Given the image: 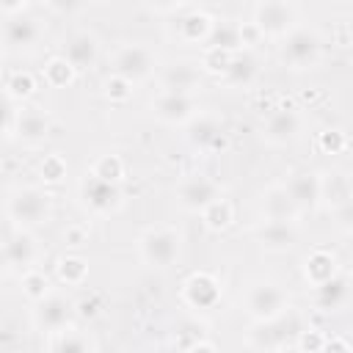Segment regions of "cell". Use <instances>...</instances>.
<instances>
[{"mask_svg":"<svg viewBox=\"0 0 353 353\" xmlns=\"http://www.w3.org/2000/svg\"><path fill=\"white\" fill-rule=\"evenodd\" d=\"M254 22L262 36L284 39L290 30H295V8L287 0H262L254 11Z\"/></svg>","mask_w":353,"mask_h":353,"instance_id":"12","label":"cell"},{"mask_svg":"<svg viewBox=\"0 0 353 353\" xmlns=\"http://www.w3.org/2000/svg\"><path fill=\"white\" fill-rule=\"evenodd\" d=\"M201 83V66L193 61H171L160 72V88L163 91H176V94H193Z\"/></svg>","mask_w":353,"mask_h":353,"instance_id":"18","label":"cell"},{"mask_svg":"<svg viewBox=\"0 0 353 353\" xmlns=\"http://www.w3.org/2000/svg\"><path fill=\"white\" fill-rule=\"evenodd\" d=\"M325 350H353V342H347V339H342V336H328L325 339Z\"/></svg>","mask_w":353,"mask_h":353,"instance_id":"48","label":"cell"},{"mask_svg":"<svg viewBox=\"0 0 353 353\" xmlns=\"http://www.w3.org/2000/svg\"><path fill=\"white\" fill-rule=\"evenodd\" d=\"M36 94V77L28 69H14L6 74V97L14 102H25Z\"/></svg>","mask_w":353,"mask_h":353,"instance_id":"33","label":"cell"},{"mask_svg":"<svg viewBox=\"0 0 353 353\" xmlns=\"http://www.w3.org/2000/svg\"><path fill=\"white\" fill-rule=\"evenodd\" d=\"M74 317H77L74 303L66 295L50 292L47 298H41L39 303H33V325L39 331H44V334H52V331H61V328L72 325Z\"/></svg>","mask_w":353,"mask_h":353,"instance_id":"10","label":"cell"},{"mask_svg":"<svg viewBox=\"0 0 353 353\" xmlns=\"http://www.w3.org/2000/svg\"><path fill=\"white\" fill-rule=\"evenodd\" d=\"M132 80H127V77H121V74H116V72H110L105 80H102V94H105V99L108 102H113V105H121V102H127L130 97H132Z\"/></svg>","mask_w":353,"mask_h":353,"instance_id":"37","label":"cell"},{"mask_svg":"<svg viewBox=\"0 0 353 353\" xmlns=\"http://www.w3.org/2000/svg\"><path fill=\"white\" fill-rule=\"evenodd\" d=\"M336 218H339V226L345 232H353V199L345 201L342 207H336Z\"/></svg>","mask_w":353,"mask_h":353,"instance_id":"46","label":"cell"},{"mask_svg":"<svg viewBox=\"0 0 353 353\" xmlns=\"http://www.w3.org/2000/svg\"><path fill=\"white\" fill-rule=\"evenodd\" d=\"M152 113L163 124H188L199 116L193 94H176V91H160L152 99Z\"/></svg>","mask_w":353,"mask_h":353,"instance_id":"14","label":"cell"},{"mask_svg":"<svg viewBox=\"0 0 353 353\" xmlns=\"http://www.w3.org/2000/svg\"><path fill=\"white\" fill-rule=\"evenodd\" d=\"M240 39H243V47H254L259 39H262V30L256 28V22H243L240 25Z\"/></svg>","mask_w":353,"mask_h":353,"instance_id":"45","label":"cell"},{"mask_svg":"<svg viewBox=\"0 0 353 353\" xmlns=\"http://www.w3.org/2000/svg\"><path fill=\"white\" fill-rule=\"evenodd\" d=\"M55 276L66 287H80L88 279V262L83 256H77V254H66V256H61L55 262Z\"/></svg>","mask_w":353,"mask_h":353,"instance_id":"30","label":"cell"},{"mask_svg":"<svg viewBox=\"0 0 353 353\" xmlns=\"http://www.w3.org/2000/svg\"><path fill=\"white\" fill-rule=\"evenodd\" d=\"M232 50H223V47H201V61H199V66H201V72H207V74H215V77H223V72L229 69V63H232Z\"/></svg>","mask_w":353,"mask_h":353,"instance_id":"35","label":"cell"},{"mask_svg":"<svg viewBox=\"0 0 353 353\" xmlns=\"http://www.w3.org/2000/svg\"><path fill=\"white\" fill-rule=\"evenodd\" d=\"M74 77H77V69L66 55H52L41 69V80L50 88H66L74 83Z\"/></svg>","mask_w":353,"mask_h":353,"instance_id":"28","label":"cell"},{"mask_svg":"<svg viewBox=\"0 0 353 353\" xmlns=\"http://www.w3.org/2000/svg\"><path fill=\"white\" fill-rule=\"evenodd\" d=\"M212 25L215 19L207 14V11H188L176 19V39L185 41V44H204L207 36L212 33Z\"/></svg>","mask_w":353,"mask_h":353,"instance_id":"24","label":"cell"},{"mask_svg":"<svg viewBox=\"0 0 353 353\" xmlns=\"http://www.w3.org/2000/svg\"><path fill=\"white\" fill-rule=\"evenodd\" d=\"M143 3H146V8L154 11V14H171V11H176V8H182L188 0H143Z\"/></svg>","mask_w":353,"mask_h":353,"instance_id":"44","label":"cell"},{"mask_svg":"<svg viewBox=\"0 0 353 353\" xmlns=\"http://www.w3.org/2000/svg\"><path fill=\"white\" fill-rule=\"evenodd\" d=\"M201 221H204V229L207 232H226L229 226H232V221H234V204L229 201V199H215L204 212H201Z\"/></svg>","mask_w":353,"mask_h":353,"instance_id":"32","label":"cell"},{"mask_svg":"<svg viewBox=\"0 0 353 353\" xmlns=\"http://www.w3.org/2000/svg\"><path fill=\"white\" fill-rule=\"evenodd\" d=\"M284 188L301 212H312L323 201V176L317 171H295L287 176Z\"/></svg>","mask_w":353,"mask_h":353,"instance_id":"16","label":"cell"},{"mask_svg":"<svg viewBox=\"0 0 353 353\" xmlns=\"http://www.w3.org/2000/svg\"><path fill=\"white\" fill-rule=\"evenodd\" d=\"M88 6V0H47V8L61 14V17H69V14H77Z\"/></svg>","mask_w":353,"mask_h":353,"instance_id":"42","label":"cell"},{"mask_svg":"<svg viewBox=\"0 0 353 353\" xmlns=\"http://www.w3.org/2000/svg\"><path fill=\"white\" fill-rule=\"evenodd\" d=\"M44 36V28L36 17H28V14H14L6 19V28H3V44H6V52H30Z\"/></svg>","mask_w":353,"mask_h":353,"instance_id":"13","label":"cell"},{"mask_svg":"<svg viewBox=\"0 0 353 353\" xmlns=\"http://www.w3.org/2000/svg\"><path fill=\"white\" fill-rule=\"evenodd\" d=\"M39 256H41V248H39L36 237L30 234V229L11 226V232L6 234V243H3L6 273H25V270L36 268Z\"/></svg>","mask_w":353,"mask_h":353,"instance_id":"6","label":"cell"},{"mask_svg":"<svg viewBox=\"0 0 353 353\" xmlns=\"http://www.w3.org/2000/svg\"><path fill=\"white\" fill-rule=\"evenodd\" d=\"M77 193H80V204H83L91 215H99V218L119 212L121 204H124V190H121V185H119V182H108V179H102V176H97V174H91V171L80 179Z\"/></svg>","mask_w":353,"mask_h":353,"instance_id":"3","label":"cell"},{"mask_svg":"<svg viewBox=\"0 0 353 353\" xmlns=\"http://www.w3.org/2000/svg\"><path fill=\"white\" fill-rule=\"evenodd\" d=\"M47 135H50V119H47V113H41L39 108H25V105L19 102L14 138H19L22 143L36 146V143H41Z\"/></svg>","mask_w":353,"mask_h":353,"instance_id":"19","label":"cell"},{"mask_svg":"<svg viewBox=\"0 0 353 353\" xmlns=\"http://www.w3.org/2000/svg\"><path fill=\"white\" fill-rule=\"evenodd\" d=\"M63 55L74 63L77 72H80V69H88V66H94L97 58H99V41H97V36L88 33V30H77V33H72V36L66 39Z\"/></svg>","mask_w":353,"mask_h":353,"instance_id":"21","label":"cell"},{"mask_svg":"<svg viewBox=\"0 0 353 353\" xmlns=\"http://www.w3.org/2000/svg\"><path fill=\"white\" fill-rule=\"evenodd\" d=\"M91 174H97V176H102L108 182H119L121 185V179L127 174V165H124V160L119 154H99L94 160V165H91Z\"/></svg>","mask_w":353,"mask_h":353,"instance_id":"36","label":"cell"},{"mask_svg":"<svg viewBox=\"0 0 353 353\" xmlns=\"http://www.w3.org/2000/svg\"><path fill=\"white\" fill-rule=\"evenodd\" d=\"M6 215H8V223L17 229L44 226L52 218V196L36 185L14 188L6 201Z\"/></svg>","mask_w":353,"mask_h":353,"instance_id":"1","label":"cell"},{"mask_svg":"<svg viewBox=\"0 0 353 353\" xmlns=\"http://www.w3.org/2000/svg\"><path fill=\"white\" fill-rule=\"evenodd\" d=\"M320 55H323V41H320V36H317L314 30H309V28H295V30H290V33L284 36V41H281V61H284L290 69H295V72L312 69V66L320 61Z\"/></svg>","mask_w":353,"mask_h":353,"instance_id":"5","label":"cell"},{"mask_svg":"<svg viewBox=\"0 0 353 353\" xmlns=\"http://www.w3.org/2000/svg\"><path fill=\"white\" fill-rule=\"evenodd\" d=\"M201 47H223V50H243V39H240V25L229 22V19H215L212 33L207 36V41Z\"/></svg>","mask_w":353,"mask_h":353,"instance_id":"31","label":"cell"},{"mask_svg":"<svg viewBox=\"0 0 353 353\" xmlns=\"http://www.w3.org/2000/svg\"><path fill=\"white\" fill-rule=\"evenodd\" d=\"M256 74H259V58L251 50H237L232 55V63H229V69L223 72L221 80L226 85H232V88H245V85H251L256 80Z\"/></svg>","mask_w":353,"mask_h":353,"instance_id":"23","label":"cell"},{"mask_svg":"<svg viewBox=\"0 0 353 353\" xmlns=\"http://www.w3.org/2000/svg\"><path fill=\"white\" fill-rule=\"evenodd\" d=\"M182 234L174 226H152L138 234V256L143 265L165 270L179 259Z\"/></svg>","mask_w":353,"mask_h":353,"instance_id":"2","label":"cell"},{"mask_svg":"<svg viewBox=\"0 0 353 353\" xmlns=\"http://www.w3.org/2000/svg\"><path fill=\"white\" fill-rule=\"evenodd\" d=\"M221 295H223V287L218 281V276L207 273V270H196L190 273L185 281H182V290H179V298L188 309H196V312H210L221 303Z\"/></svg>","mask_w":353,"mask_h":353,"instance_id":"8","label":"cell"},{"mask_svg":"<svg viewBox=\"0 0 353 353\" xmlns=\"http://www.w3.org/2000/svg\"><path fill=\"white\" fill-rule=\"evenodd\" d=\"M97 347L99 345L85 331H77L74 323L61 331H52L50 342H47V350H52V353H94Z\"/></svg>","mask_w":353,"mask_h":353,"instance_id":"25","label":"cell"},{"mask_svg":"<svg viewBox=\"0 0 353 353\" xmlns=\"http://www.w3.org/2000/svg\"><path fill=\"white\" fill-rule=\"evenodd\" d=\"M188 141L190 146H196L204 154H218L229 149V135L221 124V119L210 116V113H199L196 119L188 121Z\"/></svg>","mask_w":353,"mask_h":353,"instance_id":"11","label":"cell"},{"mask_svg":"<svg viewBox=\"0 0 353 353\" xmlns=\"http://www.w3.org/2000/svg\"><path fill=\"white\" fill-rule=\"evenodd\" d=\"M256 243L270 251V254H281L290 251L298 243V223L295 221H279V218H265L256 229Z\"/></svg>","mask_w":353,"mask_h":353,"instance_id":"17","label":"cell"},{"mask_svg":"<svg viewBox=\"0 0 353 353\" xmlns=\"http://www.w3.org/2000/svg\"><path fill=\"white\" fill-rule=\"evenodd\" d=\"M336 273H339V259H336L334 251H328V248H312V251L303 256V279H306L312 287H317V284L334 279Z\"/></svg>","mask_w":353,"mask_h":353,"instance_id":"22","label":"cell"},{"mask_svg":"<svg viewBox=\"0 0 353 353\" xmlns=\"http://www.w3.org/2000/svg\"><path fill=\"white\" fill-rule=\"evenodd\" d=\"M350 292H353V279L339 270L334 279H328V281L314 287V301H317V306L323 312H336V309H342L347 303Z\"/></svg>","mask_w":353,"mask_h":353,"instance_id":"20","label":"cell"},{"mask_svg":"<svg viewBox=\"0 0 353 353\" xmlns=\"http://www.w3.org/2000/svg\"><path fill=\"white\" fill-rule=\"evenodd\" d=\"M28 6V0H0V8L6 17H14V14H22V8Z\"/></svg>","mask_w":353,"mask_h":353,"instance_id":"47","label":"cell"},{"mask_svg":"<svg viewBox=\"0 0 353 353\" xmlns=\"http://www.w3.org/2000/svg\"><path fill=\"white\" fill-rule=\"evenodd\" d=\"M301 210L295 207L292 196L284 185H273L262 193V218H279V221H298Z\"/></svg>","mask_w":353,"mask_h":353,"instance_id":"26","label":"cell"},{"mask_svg":"<svg viewBox=\"0 0 353 353\" xmlns=\"http://www.w3.org/2000/svg\"><path fill=\"white\" fill-rule=\"evenodd\" d=\"M19 290H22V295H25L30 303H39L41 298L50 295V279H47L39 268H30V270L19 273Z\"/></svg>","mask_w":353,"mask_h":353,"instance_id":"34","label":"cell"},{"mask_svg":"<svg viewBox=\"0 0 353 353\" xmlns=\"http://www.w3.org/2000/svg\"><path fill=\"white\" fill-rule=\"evenodd\" d=\"M88 240V226L85 223H69L63 229V243L66 245H83Z\"/></svg>","mask_w":353,"mask_h":353,"instance_id":"43","label":"cell"},{"mask_svg":"<svg viewBox=\"0 0 353 353\" xmlns=\"http://www.w3.org/2000/svg\"><path fill=\"white\" fill-rule=\"evenodd\" d=\"M66 176V160L61 154H44L39 160V179L44 185H58Z\"/></svg>","mask_w":353,"mask_h":353,"instance_id":"38","label":"cell"},{"mask_svg":"<svg viewBox=\"0 0 353 353\" xmlns=\"http://www.w3.org/2000/svg\"><path fill=\"white\" fill-rule=\"evenodd\" d=\"M154 66H157V58L143 44H124L110 58V72H116V74H121L132 83L149 80L154 74Z\"/></svg>","mask_w":353,"mask_h":353,"instance_id":"7","label":"cell"},{"mask_svg":"<svg viewBox=\"0 0 353 353\" xmlns=\"http://www.w3.org/2000/svg\"><path fill=\"white\" fill-rule=\"evenodd\" d=\"M325 339L328 336L317 328H301L298 339H295V347L303 350V353H320V350H325Z\"/></svg>","mask_w":353,"mask_h":353,"instance_id":"40","label":"cell"},{"mask_svg":"<svg viewBox=\"0 0 353 353\" xmlns=\"http://www.w3.org/2000/svg\"><path fill=\"white\" fill-rule=\"evenodd\" d=\"M171 347L176 350H185V353H199V350H218V345L212 339H207V328L196 320H188L182 323L176 331H174V339H171Z\"/></svg>","mask_w":353,"mask_h":353,"instance_id":"27","label":"cell"},{"mask_svg":"<svg viewBox=\"0 0 353 353\" xmlns=\"http://www.w3.org/2000/svg\"><path fill=\"white\" fill-rule=\"evenodd\" d=\"M223 190L215 179L204 176V174H193V176H185L179 185H176V204L188 212H204L215 199H221Z\"/></svg>","mask_w":353,"mask_h":353,"instance_id":"9","label":"cell"},{"mask_svg":"<svg viewBox=\"0 0 353 353\" xmlns=\"http://www.w3.org/2000/svg\"><path fill=\"white\" fill-rule=\"evenodd\" d=\"M245 312L256 320V323H273L279 317H284L290 312V301L287 292L268 279H259L248 287L245 292Z\"/></svg>","mask_w":353,"mask_h":353,"instance_id":"4","label":"cell"},{"mask_svg":"<svg viewBox=\"0 0 353 353\" xmlns=\"http://www.w3.org/2000/svg\"><path fill=\"white\" fill-rule=\"evenodd\" d=\"M303 130V119L298 110H290V108H279L273 110L265 124H262V141L270 143V146H287L292 143Z\"/></svg>","mask_w":353,"mask_h":353,"instance_id":"15","label":"cell"},{"mask_svg":"<svg viewBox=\"0 0 353 353\" xmlns=\"http://www.w3.org/2000/svg\"><path fill=\"white\" fill-rule=\"evenodd\" d=\"M320 176H323V201H328V207L336 210L353 199V182L345 174L331 171V174H320Z\"/></svg>","mask_w":353,"mask_h":353,"instance_id":"29","label":"cell"},{"mask_svg":"<svg viewBox=\"0 0 353 353\" xmlns=\"http://www.w3.org/2000/svg\"><path fill=\"white\" fill-rule=\"evenodd\" d=\"M317 149L323 154H342L347 149V135L342 130H323L317 135Z\"/></svg>","mask_w":353,"mask_h":353,"instance_id":"39","label":"cell"},{"mask_svg":"<svg viewBox=\"0 0 353 353\" xmlns=\"http://www.w3.org/2000/svg\"><path fill=\"white\" fill-rule=\"evenodd\" d=\"M102 309H105V301H102L99 292H88L85 298L74 301V312H77L80 320H97L102 314Z\"/></svg>","mask_w":353,"mask_h":353,"instance_id":"41","label":"cell"}]
</instances>
